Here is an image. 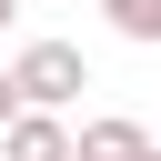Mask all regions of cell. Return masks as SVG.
<instances>
[{
    "mask_svg": "<svg viewBox=\"0 0 161 161\" xmlns=\"http://www.w3.org/2000/svg\"><path fill=\"white\" fill-rule=\"evenodd\" d=\"M70 151H80V161H151V131H141L131 111H101V121L70 131Z\"/></svg>",
    "mask_w": 161,
    "mask_h": 161,
    "instance_id": "7a4b0ae2",
    "label": "cell"
},
{
    "mask_svg": "<svg viewBox=\"0 0 161 161\" xmlns=\"http://www.w3.org/2000/svg\"><path fill=\"white\" fill-rule=\"evenodd\" d=\"M80 80H91L80 40H30V50L10 60V91H20V111H70V101H80Z\"/></svg>",
    "mask_w": 161,
    "mask_h": 161,
    "instance_id": "6da1fadb",
    "label": "cell"
},
{
    "mask_svg": "<svg viewBox=\"0 0 161 161\" xmlns=\"http://www.w3.org/2000/svg\"><path fill=\"white\" fill-rule=\"evenodd\" d=\"M10 20H20V0H0V30H10Z\"/></svg>",
    "mask_w": 161,
    "mask_h": 161,
    "instance_id": "8992f818",
    "label": "cell"
},
{
    "mask_svg": "<svg viewBox=\"0 0 161 161\" xmlns=\"http://www.w3.org/2000/svg\"><path fill=\"white\" fill-rule=\"evenodd\" d=\"M70 161H80V151H70Z\"/></svg>",
    "mask_w": 161,
    "mask_h": 161,
    "instance_id": "ba28073f",
    "label": "cell"
},
{
    "mask_svg": "<svg viewBox=\"0 0 161 161\" xmlns=\"http://www.w3.org/2000/svg\"><path fill=\"white\" fill-rule=\"evenodd\" d=\"M151 161H161V141H151Z\"/></svg>",
    "mask_w": 161,
    "mask_h": 161,
    "instance_id": "52a82bcc",
    "label": "cell"
},
{
    "mask_svg": "<svg viewBox=\"0 0 161 161\" xmlns=\"http://www.w3.org/2000/svg\"><path fill=\"white\" fill-rule=\"evenodd\" d=\"M10 121H20V91H10V70H0V131H10Z\"/></svg>",
    "mask_w": 161,
    "mask_h": 161,
    "instance_id": "5b68a950",
    "label": "cell"
},
{
    "mask_svg": "<svg viewBox=\"0 0 161 161\" xmlns=\"http://www.w3.org/2000/svg\"><path fill=\"white\" fill-rule=\"evenodd\" d=\"M0 161H70V121L60 111H20L0 131Z\"/></svg>",
    "mask_w": 161,
    "mask_h": 161,
    "instance_id": "3957f363",
    "label": "cell"
},
{
    "mask_svg": "<svg viewBox=\"0 0 161 161\" xmlns=\"http://www.w3.org/2000/svg\"><path fill=\"white\" fill-rule=\"evenodd\" d=\"M101 20H111L121 40H141V50H161V0H101Z\"/></svg>",
    "mask_w": 161,
    "mask_h": 161,
    "instance_id": "277c9868",
    "label": "cell"
}]
</instances>
